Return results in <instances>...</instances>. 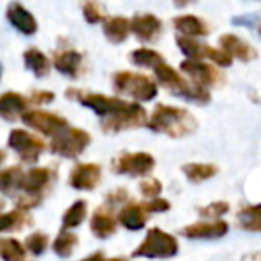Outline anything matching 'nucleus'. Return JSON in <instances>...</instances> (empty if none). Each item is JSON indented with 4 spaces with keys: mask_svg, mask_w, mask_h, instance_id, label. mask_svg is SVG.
<instances>
[{
    "mask_svg": "<svg viewBox=\"0 0 261 261\" xmlns=\"http://www.w3.org/2000/svg\"><path fill=\"white\" fill-rule=\"evenodd\" d=\"M113 172L129 177H145L156 167V160L149 152H125L113 161Z\"/></svg>",
    "mask_w": 261,
    "mask_h": 261,
    "instance_id": "9d476101",
    "label": "nucleus"
},
{
    "mask_svg": "<svg viewBox=\"0 0 261 261\" xmlns=\"http://www.w3.org/2000/svg\"><path fill=\"white\" fill-rule=\"evenodd\" d=\"M83 9V16L88 23H98V22H106L108 20V13H106L104 6L98 4V2H84L81 6Z\"/></svg>",
    "mask_w": 261,
    "mask_h": 261,
    "instance_id": "72a5a7b5",
    "label": "nucleus"
},
{
    "mask_svg": "<svg viewBox=\"0 0 261 261\" xmlns=\"http://www.w3.org/2000/svg\"><path fill=\"white\" fill-rule=\"evenodd\" d=\"M147 127L154 133H161L170 138H186L195 133L199 122L188 109L179 106L158 104L152 109V115L149 116Z\"/></svg>",
    "mask_w": 261,
    "mask_h": 261,
    "instance_id": "f257e3e1",
    "label": "nucleus"
},
{
    "mask_svg": "<svg viewBox=\"0 0 261 261\" xmlns=\"http://www.w3.org/2000/svg\"><path fill=\"white\" fill-rule=\"evenodd\" d=\"M242 261H261V250L247 252L245 256H242Z\"/></svg>",
    "mask_w": 261,
    "mask_h": 261,
    "instance_id": "79ce46f5",
    "label": "nucleus"
},
{
    "mask_svg": "<svg viewBox=\"0 0 261 261\" xmlns=\"http://www.w3.org/2000/svg\"><path fill=\"white\" fill-rule=\"evenodd\" d=\"M22 122L25 123L29 129H34L36 133L54 140L59 136L63 130L68 129V120L65 116L58 115L52 111H43V109H29L25 115L22 116Z\"/></svg>",
    "mask_w": 261,
    "mask_h": 261,
    "instance_id": "6e6552de",
    "label": "nucleus"
},
{
    "mask_svg": "<svg viewBox=\"0 0 261 261\" xmlns=\"http://www.w3.org/2000/svg\"><path fill=\"white\" fill-rule=\"evenodd\" d=\"M174 27L177 29L179 36L185 38H200L210 34V27L202 18L195 15H179L174 18Z\"/></svg>",
    "mask_w": 261,
    "mask_h": 261,
    "instance_id": "4be33fe9",
    "label": "nucleus"
},
{
    "mask_svg": "<svg viewBox=\"0 0 261 261\" xmlns=\"http://www.w3.org/2000/svg\"><path fill=\"white\" fill-rule=\"evenodd\" d=\"M232 23H242V25H245V27H252L261 36V13L259 15H243L242 18L232 20Z\"/></svg>",
    "mask_w": 261,
    "mask_h": 261,
    "instance_id": "58836bf2",
    "label": "nucleus"
},
{
    "mask_svg": "<svg viewBox=\"0 0 261 261\" xmlns=\"http://www.w3.org/2000/svg\"><path fill=\"white\" fill-rule=\"evenodd\" d=\"M8 147L16 152V156L23 161V163H36L40 160V154L45 150V142L40 136L33 135L25 129H13L9 133Z\"/></svg>",
    "mask_w": 261,
    "mask_h": 261,
    "instance_id": "1a4fd4ad",
    "label": "nucleus"
},
{
    "mask_svg": "<svg viewBox=\"0 0 261 261\" xmlns=\"http://www.w3.org/2000/svg\"><path fill=\"white\" fill-rule=\"evenodd\" d=\"M29 98L23 97L18 91H6L0 97V115L8 122L22 118L29 111Z\"/></svg>",
    "mask_w": 261,
    "mask_h": 261,
    "instance_id": "aec40b11",
    "label": "nucleus"
},
{
    "mask_svg": "<svg viewBox=\"0 0 261 261\" xmlns=\"http://www.w3.org/2000/svg\"><path fill=\"white\" fill-rule=\"evenodd\" d=\"M181 170L192 182H204L218 174V167L213 163H186L181 167Z\"/></svg>",
    "mask_w": 261,
    "mask_h": 261,
    "instance_id": "bb28decb",
    "label": "nucleus"
},
{
    "mask_svg": "<svg viewBox=\"0 0 261 261\" xmlns=\"http://www.w3.org/2000/svg\"><path fill=\"white\" fill-rule=\"evenodd\" d=\"M25 174L27 172H23V168L20 165L6 167L4 170L0 172V190H2V193L8 197L18 195V192H22L23 188Z\"/></svg>",
    "mask_w": 261,
    "mask_h": 261,
    "instance_id": "5701e85b",
    "label": "nucleus"
},
{
    "mask_svg": "<svg viewBox=\"0 0 261 261\" xmlns=\"http://www.w3.org/2000/svg\"><path fill=\"white\" fill-rule=\"evenodd\" d=\"M149 123L147 118V111L143 109V106H140L138 102H125L120 111H116L115 115L108 116V118L100 120V127L104 133H122V130L136 129Z\"/></svg>",
    "mask_w": 261,
    "mask_h": 261,
    "instance_id": "39448f33",
    "label": "nucleus"
},
{
    "mask_svg": "<svg viewBox=\"0 0 261 261\" xmlns=\"http://www.w3.org/2000/svg\"><path fill=\"white\" fill-rule=\"evenodd\" d=\"M48 247V234L41 231H34L31 232L25 238V249L29 250L34 256H41V254L47 250Z\"/></svg>",
    "mask_w": 261,
    "mask_h": 261,
    "instance_id": "473e14b6",
    "label": "nucleus"
},
{
    "mask_svg": "<svg viewBox=\"0 0 261 261\" xmlns=\"http://www.w3.org/2000/svg\"><path fill=\"white\" fill-rule=\"evenodd\" d=\"M104 36L108 41L115 45H120L127 40L130 33V20L125 18V16H109L104 22Z\"/></svg>",
    "mask_w": 261,
    "mask_h": 261,
    "instance_id": "b1692460",
    "label": "nucleus"
},
{
    "mask_svg": "<svg viewBox=\"0 0 261 261\" xmlns=\"http://www.w3.org/2000/svg\"><path fill=\"white\" fill-rule=\"evenodd\" d=\"M54 98H56V95L52 93V91H48V90H34L33 93H31L29 100L33 102V104L41 106V104H50Z\"/></svg>",
    "mask_w": 261,
    "mask_h": 261,
    "instance_id": "4c0bfd02",
    "label": "nucleus"
},
{
    "mask_svg": "<svg viewBox=\"0 0 261 261\" xmlns=\"http://www.w3.org/2000/svg\"><path fill=\"white\" fill-rule=\"evenodd\" d=\"M161 190H163V185H161V181H158V179H147V181L140 182V193L150 200L160 199Z\"/></svg>",
    "mask_w": 261,
    "mask_h": 261,
    "instance_id": "c9c22d12",
    "label": "nucleus"
},
{
    "mask_svg": "<svg viewBox=\"0 0 261 261\" xmlns=\"http://www.w3.org/2000/svg\"><path fill=\"white\" fill-rule=\"evenodd\" d=\"M23 65L29 72H33L38 79L41 77H47L48 72H50V61L48 58L40 50V48H27L23 52Z\"/></svg>",
    "mask_w": 261,
    "mask_h": 261,
    "instance_id": "393cba45",
    "label": "nucleus"
},
{
    "mask_svg": "<svg viewBox=\"0 0 261 261\" xmlns=\"http://www.w3.org/2000/svg\"><path fill=\"white\" fill-rule=\"evenodd\" d=\"M9 23L15 27L18 33L25 34V36H33L38 31V22L34 18V15L29 9L23 8L20 2H11L8 6V11H6Z\"/></svg>",
    "mask_w": 261,
    "mask_h": 261,
    "instance_id": "a211bd4d",
    "label": "nucleus"
},
{
    "mask_svg": "<svg viewBox=\"0 0 261 261\" xmlns=\"http://www.w3.org/2000/svg\"><path fill=\"white\" fill-rule=\"evenodd\" d=\"M161 31H163V22L152 13H138L130 18V33L143 43L158 40Z\"/></svg>",
    "mask_w": 261,
    "mask_h": 261,
    "instance_id": "4468645a",
    "label": "nucleus"
},
{
    "mask_svg": "<svg viewBox=\"0 0 261 261\" xmlns=\"http://www.w3.org/2000/svg\"><path fill=\"white\" fill-rule=\"evenodd\" d=\"M25 245L15 238L0 240V254L4 261H25Z\"/></svg>",
    "mask_w": 261,
    "mask_h": 261,
    "instance_id": "2f4dec72",
    "label": "nucleus"
},
{
    "mask_svg": "<svg viewBox=\"0 0 261 261\" xmlns=\"http://www.w3.org/2000/svg\"><path fill=\"white\" fill-rule=\"evenodd\" d=\"M90 143L91 135L88 130L79 129V127H68L50 142V152L66 158V160H72V158L81 156Z\"/></svg>",
    "mask_w": 261,
    "mask_h": 261,
    "instance_id": "423d86ee",
    "label": "nucleus"
},
{
    "mask_svg": "<svg viewBox=\"0 0 261 261\" xmlns=\"http://www.w3.org/2000/svg\"><path fill=\"white\" fill-rule=\"evenodd\" d=\"M102 179V168L97 163H79L68 175V185L79 192H91Z\"/></svg>",
    "mask_w": 261,
    "mask_h": 261,
    "instance_id": "f8f14e48",
    "label": "nucleus"
},
{
    "mask_svg": "<svg viewBox=\"0 0 261 261\" xmlns=\"http://www.w3.org/2000/svg\"><path fill=\"white\" fill-rule=\"evenodd\" d=\"M145 210L149 213H165V211L170 210V202L167 199H154V200H149L145 202Z\"/></svg>",
    "mask_w": 261,
    "mask_h": 261,
    "instance_id": "ea45409f",
    "label": "nucleus"
},
{
    "mask_svg": "<svg viewBox=\"0 0 261 261\" xmlns=\"http://www.w3.org/2000/svg\"><path fill=\"white\" fill-rule=\"evenodd\" d=\"M229 231V224L225 220L195 222L181 229V234L190 240H217L225 236Z\"/></svg>",
    "mask_w": 261,
    "mask_h": 261,
    "instance_id": "2eb2a0df",
    "label": "nucleus"
},
{
    "mask_svg": "<svg viewBox=\"0 0 261 261\" xmlns=\"http://www.w3.org/2000/svg\"><path fill=\"white\" fill-rule=\"evenodd\" d=\"M175 41H177L179 50H181L188 59L211 61L213 65H218V66H222V68H227V66L232 65V58L227 54V52L222 50V48L210 47V45L200 43V41L192 40V38H185V36H177Z\"/></svg>",
    "mask_w": 261,
    "mask_h": 261,
    "instance_id": "0eeeda50",
    "label": "nucleus"
},
{
    "mask_svg": "<svg viewBox=\"0 0 261 261\" xmlns=\"http://www.w3.org/2000/svg\"><path fill=\"white\" fill-rule=\"evenodd\" d=\"M52 65L59 73L75 79L84 72V56L75 48H65L56 52L52 58Z\"/></svg>",
    "mask_w": 261,
    "mask_h": 261,
    "instance_id": "f3484780",
    "label": "nucleus"
},
{
    "mask_svg": "<svg viewBox=\"0 0 261 261\" xmlns=\"http://www.w3.org/2000/svg\"><path fill=\"white\" fill-rule=\"evenodd\" d=\"M130 61L135 63L136 66H140V68L156 70L158 66L165 63V58L158 50H154V48L140 47V48H135V50L130 52Z\"/></svg>",
    "mask_w": 261,
    "mask_h": 261,
    "instance_id": "c85d7f7f",
    "label": "nucleus"
},
{
    "mask_svg": "<svg viewBox=\"0 0 261 261\" xmlns=\"http://www.w3.org/2000/svg\"><path fill=\"white\" fill-rule=\"evenodd\" d=\"M118 227V218L113 215L111 210H108L106 206H100L93 211L90 218V229L93 232V236H97L98 240H106L109 236H113Z\"/></svg>",
    "mask_w": 261,
    "mask_h": 261,
    "instance_id": "6ab92c4d",
    "label": "nucleus"
},
{
    "mask_svg": "<svg viewBox=\"0 0 261 261\" xmlns=\"http://www.w3.org/2000/svg\"><path fill=\"white\" fill-rule=\"evenodd\" d=\"M106 202L109 204V206H113V204H129V192H127L125 188H115L111 190V192L106 195Z\"/></svg>",
    "mask_w": 261,
    "mask_h": 261,
    "instance_id": "e433bc0d",
    "label": "nucleus"
},
{
    "mask_svg": "<svg viewBox=\"0 0 261 261\" xmlns=\"http://www.w3.org/2000/svg\"><path fill=\"white\" fill-rule=\"evenodd\" d=\"M229 211V204L225 200H215V202H210L207 206L200 207L199 215L204 218H213V220H220V217H224Z\"/></svg>",
    "mask_w": 261,
    "mask_h": 261,
    "instance_id": "f704fd0d",
    "label": "nucleus"
},
{
    "mask_svg": "<svg viewBox=\"0 0 261 261\" xmlns=\"http://www.w3.org/2000/svg\"><path fill=\"white\" fill-rule=\"evenodd\" d=\"M113 90L116 93L133 97L135 100L149 102L156 98L158 84L145 73L129 72V70H120L113 75Z\"/></svg>",
    "mask_w": 261,
    "mask_h": 261,
    "instance_id": "7ed1b4c3",
    "label": "nucleus"
},
{
    "mask_svg": "<svg viewBox=\"0 0 261 261\" xmlns=\"http://www.w3.org/2000/svg\"><path fill=\"white\" fill-rule=\"evenodd\" d=\"M108 261H129V259L123 257V256H116V257H111V259H108Z\"/></svg>",
    "mask_w": 261,
    "mask_h": 261,
    "instance_id": "37998d69",
    "label": "nucleus"
},
{
    "mask_svg": "<svg viewBox=\"0 0 261 261\" xmlns=\"http://www.w3.org/2000/svg\"><path fill=\"white\" fill-rule=\"evenodd\" d=\"M77 243H79V236L72 231H61L58 234V238L52 243V249L59 257H68L72 256V252L75 250Z\"/></svg>",
    "mask_w": 261,
    "mask_h": 261,
    "instance_id": "7c9ffc66",
    "label": "nucleus"
},
{
    "mask_svg": "<svg viewBox=\"0 0 261 261\" xmlns=\"http://www.w3.org/2000/svg\"><path fill=\"white\" fill-rule=\"evenodd\" d=\"M218 43H220V48L224 52H227L232 59H238V61L243 63H250L257 58V50L249 43V41L242 40L240 36L232 33H225L218 38Z\"/></svg>",
    "mask_w": 261,
    "mask_h": 261,
    "instance_id": "dca6fc26",
    "label": "nucleus"
},
{
    "mask_svg": "<svg viewBox=\"0 0 261 261\" xmlns=\"http://www.w3.org/2000/svg\"><path fill=\"white\" fill-rule=\"evenodd\" d=\"M149 211L145 210V204L129 202L118 211V222L129 231H140L149 222Z\"/></svg>",
    "mask_w": 261,
    "mask_h": 261,
    "instance_id": "412c9836",
    "label": "nucleus"
},
{
    "mask_svg": "<svg viewBox=\"0 0 261 261\" xmlns=\"http://www.w3.org/2000/svg\"><path fill=\"white\" fill-rule=\"evenodd\" d=\"M81 261H108V259H106V256H104V252H102V250H97V252L90 254V256H86L84 259H81Z\"/></svg>",
    "mask_w": 261,
    "mask_h": 261,
    "instance_id": "a19ab883",
    "label": "nucleus"
},
{
    "mask_svg": "<svg viewBox=\"0 0 261 261\" xmlns=\"http://www.w3.org/2000/svg\"><path fill=\"white\" fill-rule=\"evenodd\" d=\"M88 215V204L86 200L79 199L68 207V210L63 213V220H61V227L63 231H68V229H75L86 220Z\"/></svg>",
    "mask_w": 261,
    "mask_h": 261,
    "instance_id": "c756f323",
    "label": "nucleus"
},
{
    "mask_svg": "<svg viewBox=\"0 0 261 261\" xmlns=\"http://www.w3.org/2000/svg\"><path fill=\"white\" fill-rule=\"evenodd\" d=\"M236 224L242 231L261 232V204L245 206L236 213Z\"/></svg>",
    "mask_w": 261,
    "mask_h": 261,
    "instance_id": "a878e982",
    "label": "nucleus"
},
{
    "mask_svg": "<svg viewBox=\"0 0 261 261\" xmlns=\"http://www.w3.org/2000/svg\"><path fill=\"white\" fill-rule=\"evenodd\" d=\"M179 252V242L174 234L160 227L149 229L143 242L133 250V256L147 257V259H167Z\"/></svg>",
    "mask_w": 261,
    "mask_h": 261,
    "instance_id": "20e7f679",
    "label": "nucleus"
},
{
    "mask_svg": "<svg viewBox=\"0 0 261 261\" xmlns=\"http://www.w3.org/2000/svg\"><path fill=\"white\" fill-rule=\"evenodd\" d=\"M181 70L190 77L192 83H195L197 86L206 88V90H210V88H220L225 81L224 73L207 61L185 59L181 63Z\"/></svg>",
    "mask_w": 261,
    "mask_h": 261,
    "instance_id": "9b49d317",
    "label": "nucleus"
},
{
    "mask_svg": "<svg viewBox=\"0 0 261 261\" xmlns=\"http://www.w3.org/2000/svg\"><path fill=\"white\" fill-rule=\"evenodd\" d=\"M154 75H156L158 84L163 86L167 91H170L172 95H175V97L186 98V100L195 102V104H210L211 100L210 90H206L202 86H197L195 83L186 79L181 72H177L167 61L154 70Z\"/></svg>",
    "mask_w": 261,
    "mask_h": 261,
    "instance_id": "f03ea898",
    "label": "nucleus"
},
{
    "mask_svg": "<svg viewBox=\"0 0 261 261\" xmlns=\"http://www.w3.org/2000/svg\"><path fill=\"white\" fill-rule=\"evenodd\" d=\"M33 224V218L27 211L22 210H13L2 213V220H0V231L2 232H11V231H22L25 225Z\"/></svg>",
    "mask_w": 261,
    "mask_h": 261,
    "instance_id": "cd10ccee",
    "label": "nucleus"
},
{
    "mask_svg": "<svg viewBox=\"0 0 261 261\" xmlns=\"http://www.w3.org/2000/svg\"><path fill=\"white\" fill-rule=\"evenodd\" d=\"M54 172L47 167H34L25 174V181H23L22 193L29 195L36 200H43L45 192L50 188L52 181H54Z\"/></svg>",
    "mask_w": 261,
    "mask_h": 261,
    "instance_id": "ddd939ff",
    "label": "nucleus"
}]
</instances>
